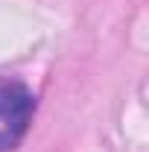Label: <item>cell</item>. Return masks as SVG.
<instances>
[{"instance_id":"1","label":"cell","mask_w":149,"mask_h":152,"mask_svg":"<svg viewBox=\"0 0 149 152\" xmlns=\"http://www.w3.org/2000/svg\"><path fill=\"white\" fill-rule=\"evenodd\" d=\"M35 94L23 82H0V152L15 149L32 123Z\"/></svg>"}]
</instances>
